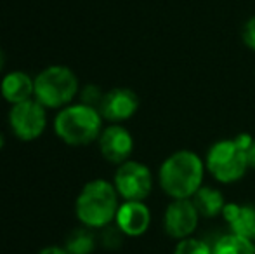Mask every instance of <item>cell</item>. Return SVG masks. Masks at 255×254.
I'll return each mask as SVG.
<instances>
[{"instance_id": "ac0fdd59", "label": "cell", "mask_w": 255, "mask_h": 254, "mask_svg": "<svg viewBox=\"0 0 255 254\" xmlns=\"http://www.w3.org/2000/svg\"><path fill=\"white\" fill-rule=\"evenodd\" d=\"M103 234H101V244L104 246L106 249H117L120 248L122 244V237H124V232L120 230L118 227H108L101 228Z\"/></svg>"}, {"instance_id": "7402d4cb", "label": "cell", "mask_w": 255, "mask_h": 254, "mask_svg": "<svg viewBox=\"0 0 255 254\" xmlns=\"http://www.w3.org/2000/svg\"><path fill=\"white\" fill-rule=\"evenodd\" d=\"M38 254H70L64 248H59V246H49V248H44Z\"/></svg>"}, {"instance_id": "2e32d148", "label": "cell", "mask_w": 255, "mask_h": 254, "mask_svg": "<svg viewBox=\"0 0 255 254\" xmlns=\"http://www.w3.org/2000/svg\"><path fill=\"white\" fill-rule=\"evenodd\" d=\"M64 249L70 254H91L96 249V237L91 228H75L66 237Z\"/></svg>"}, {"instance_id": "5bb4252c", "label": "cell", "mask_w": 255, "mask_h": 254, "mask_svg": "<svg viewBox=\"0 0 255 254\" xmlns=\"http://www.w3.org/2000/svg\"><path fill=\"white\" fill-rule=\"evenodd\" d=\"M193 204H195L196 211H198L200 216L205 218H214L217 214H221L226 207L224 197L219 190L210 187H202L195 195L191 197Z\"/></svg>"}, {"instance_id": "7a4b0ae2", "label": "cell", "mask_w": 255, "mask_h": 254, "mask_svg": "<svg viewBox=\"0 0 255 254\" xmlns=\"http://www.w3.org/2000/svg\"><path fill=\"white\" fill-rule=\"evenodd\" d=\"M118 192L106 180H92L82 188L75 200V214L87 228H104L111 225L118 213Z\"/></svg>"}, {"instance_id": "3957f363", "label": "cell", "mask_w": 255, "mask_h": 254, "mask_svg": "<svg viewBox=\"0 0 255 254\" xmlns=\"http://www.w3.org/2000/svg\"><path fill=\"white\" fill-rule=\"evenodd\" d=\"M54 131L70 146L91 145L103 132V115L98 108L84 103L68 105L54 119Z\"/></svg>"}, {"instance_id": "9c48e42d", "label": "cell", "mask_w": 255, "mask_h": 254, "mask_svg": "<svg viewBox=\"0 0 255 254\" xmlns=\"http://www.w3.org/2000/svg\"><path fill=\"white\" fill-rule=\"evenodd\" d=\"M99 150L101 155L111 164H124L128 160L132 150H134V139L132 134L125 127L113 124L104 127L99 136Z\"/></svg>"}, {"instance_id": "ba28073f", "label": "cell", "mask_w": 255, "mask_h": 254, "mask_svg": "<svg viewBox=\"0 0 255 254\" xmlns=\"http://www.w3.org/2000/svg\"><path fill=\"white\" fill-rule=\"evenodd\" d=\"M198 211L191 199L174 200L167 207L163 216V227L168 237L172 239H188L198 227Z\"/></svg>"}, {"instance_id": "cb8c5ba5", "label": "cell", "mask_w": 255, "mask_h": 254, "mask_svg": "<svg viewBox=\"0 0 255 254\" xmlns=\"http://www.w3.org/2000/svg\"><path fill=\"white\" fill-rule=\"evenodd\" d=\"M2 146H3V136L0 134V150H2Z\"/></svg>"}, {"instance_id": "8992f818", "label": "cell", "mask_w": 255, "mask_h": 254, "mask_svg": "<svg viewBox=\"0 0 255 254\" xmlns=\"http://www.w3.org/2000/svg\"><path fill=\"white\" fill-rule=\"evenodd\" d=\"M9 124L14 136L21 141H33L44 134L47 127L45 106L35 98L12 105L9 112Z\"/></svg>"}, {"instance_id": "7c38bea8", "label": "cell", "mask_w": 255, "mask_h": 254, "mask_svg": "<svg viewBox=\"0 0 255 254\" xmlns=\"http://www.w3.org/2000/svg\"><path fill=\"white\" fill-rule=\"evenodd\" d=\"M0 94L10 105H17L35 96V78L21 70L9 71L0 82Z\"/></svg>"}, {"instance_id": "603a6c76", "label": "cell", "mask_w": 255, "mask_h": 254, "mask_svg": "<svg viewBox=\"0 0 255 254\" xmlns=\"http://www.w3.org/2000/svg\"><path fill=\"white\" fill-rule=\"evenodd\" d=\"M3 68H5V54H3V51L0 49V73L3 71Z\"/></svg>"}, {"instance_id": "52a82bcc", "label": "cell", "mask_w": 255, "mask_h": 254, "mask_svg": "<svg viewBox=\"0 0 255 254\" xmlns=\"http://www.w3.org/2000/svg\"><path fill=\"white\" fill-rule=\"evenodd\" d=\"M113 185L124 200H144L153 188L151 171L144 164L127 160L117 169Z\"/></svg>"}, {"instance_id": "8fae6325", "label": "cell", "mask_w": 255, "mask_h": 254, "mask_svg": "<svg viewBox=\"0 0 255 254\" xmlns=\"http://www.w3.org/2000/svg\"><path fill=\"white\" fill-rule=\"evenodd\" d=\"M115 223L124 232V235H127V237H139V235H142L149 228L151 213H149L148 206L142 200H125L118 207Z\"/></svg>"}, {"instance_id": "9a60e30c", "label": "cell", "mask_w": 255, "mask_h": 254, "mask_svg": "<svg viewBox=\"0 0 255 254\" xmlns=\"http://www.w3.org/2000/svg\"><path fill=\"white\" fill-rule=\"evenodd\" d=\"M212 254H255L254 241L242 235H224L212 248Z\"/></svg>"}, {"instance_id": "d6986e66", "label": "cell", "mask_w": 255, "mask_h": 254, "mask_svg": "<svg viewBox=\"0 0 255 254\" xmlns=\"http://www.w3.org/2000/svg\"><path fill=\"white\" fill-rule=\"evenodd\" d=\"M103 98H104L103 91L94 84L85 85V87L80 91V103L89 105V106H94V108H98V110H99V105H101Z\"/></svg>"}, {"instance_id": "44dd1931", "label": "cell", "mask_w": 255, "mask_h": 254, "mask_svg": "<svg viewBox=\"0 0 255 254\" xmlns=\"http://www.w3.org/2000/svg\"><path fill=\"white\" fill-rule=\"evenodd\" d=\"M247 159H249V167H254L255 169V138L249 145V148H247Z\"/></svg>"}, {"instance_id": "4fadbf2b", "label": "cell", "mask_w": 255, "mask_h": 254, "mask_svg": "<svg viewBox=\"0 0 255 254\" xmlns=\"http://www.w3.org/2000/svg\"><path fill=\"white\" fill-rule=\"evenodd\" d=\"M222 213L231 225L233 234L255 241V207L226 204Z\"/></svg>"}, {"instance_id": "30bf717a", "label": "cell", "mask_w": 255, "mask_h": 254, "mask_svg": "<svg viewBox=\"0 0 255 254\" xmlns=\"http://www.w3.org/2000/svg\"><path fill=\"white\" fill-rule=\"evenodd\" d=\"M139 108V98L132 89L115 87L104 94L99 112L110 122H124L130 119Z\"/></svg>"}, {"instance_id": "5b68a950", "label": "cell", "mask_w": 255, "mask_h": 254, "mask_svg": "<svg viewBox=\"0 0 255 254\" xmlns=\"http://www.w3.org/2000/svg\"><path fill=\"white\" fill-rule=\"evenodd\" d=\"M205 166L217 181L235 183L245 176L249 159L245 148H242L236 139H221L210 146Z\"/></svg>"}, {"instance_id": "6da1fadb", "label": "cell", "mask_w": 255, "mask_h": 254, "mask_svg": "<svg viewBox=\"0 0 255 254\" xmlns=\"http://www.w3.org/2000/svg\"><path fill=\"white\" fill-rule=\"evenodd\" d=\"M203 160L191 150H179L160 166L158 181L161 190L174 200L191 199L202 188Z\"/></svg>"}, {"instance_id": "ffe728a7", "label": "cell", "mask_w": 255, "mask_h": 254, "mask_svg": "<svg viewBox=\"0 0 255 254\" xmlns=\"http://www.w3.org/2000/svg\"><path fill=\"white\" fill-rule=\"evenodd\" d=\"M242 40L249 49L255 51V16L250 17L242 28Z\"/></svg>"}, {"instance_id": "277c9868", "label": "cell", "mask_w": 255, "mask_h": 254, "mask_svg": "<svg viewBox=\"0 0 255 254\" xmlns=\"http://www.w3.org/2000/svg\"><path fill=\"white\" fill-rule=\"evenodd\" d=\"M80 94L75 71L63 64H52L35 77V96L45 108H64Z\"/></svg>"}, {"instance_id": "e0dca14e", "label": "cell", "mask_w": 255, "mask_h": 254, "mask_svg": "<svg viewBox=\"0 0 255 254\" xmlns=\"http://www.w3.org/2000/svg\"><path fill=\"white\" fill-rule=\"evenodd\" d=\"M174 254H212V248L207 242L188 237L179 241V244L174 249Z\"/></svg>"}]
</instances>
